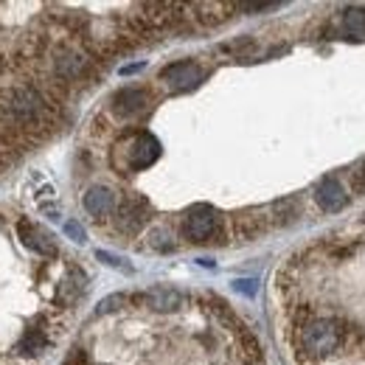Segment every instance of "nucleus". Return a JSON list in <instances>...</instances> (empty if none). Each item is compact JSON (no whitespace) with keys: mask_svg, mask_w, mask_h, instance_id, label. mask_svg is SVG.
Here are the masks:
<instances>
[{"mask_svg":"<svg viewBox=\"0 0 365 365\" xmlns=\"http://www.w3.org/2000/svg\"><path fill=\"white\" fill-rule=\"evenodd\" d=\"M298 351L309 360H323L340 346V329L329 318H312L298 326Z\"/></svg>","mask_w":365,"mask_h":365,"instance_id":"obj_1","label":"nucleus"},{"mask_svg":"<svg viewBox=\"0 0 365 365\" xmlns=\"http://www.w3.org/2000/svg\"><path fill=\"white\" fill-rule=\"evenodd\" d=\"M182 236L194 245H202V242H214L220 233H222V217L211 208V205H197L191 211H185L180 222Z\"/></svg>","mask_w":365,"mask_h":365,"instance_id":"obj_2","label":"nucleus"},{"mask_svg":"<svg viewBox=\"0 0 365 365\" xmlns=\"http://www.w3.org/2000/svg\"><path fill=\"white\" fill-rule=\"evenodd\" d=\"M91 71V59L76 48H56L53 53V79L59 85L82 82Z\"/></svg>","mask_w":365,"mask_h":365,"instance_id":"obj_3","label":"nucleus"},{"mask_svg":"<svg viewBox=\"0 0 365 365\" xmlns=\"http://www.w3.org/2000/svg\"><path fill=\"white\" fill-rule=\"evenodd\" d=\"M121 149L127 155V169H133V172L149 169L160 158V143H158V138L149 135V133H135Z\"/></svg>","mask_w":365,"mask_h":365,"instance_id":"obj_4","label":"nucleus"},{"mask_svg":"<svg viewBox=\"0 0 365 365\" xmlns=\"http://www.w3.org/2000/svg\"><path fill=\"white\" fill-rule=\"evenodd\" d=\"M149 222V202L138 194H130L121 200V205L115 208V228L127 236H135Z\"/></svg>","mask_w":365,"mask_h":365,"instance_id":"obj_5","label":"nucleus"},{"mask_svg":"<svg viewBox=\"0 0 365 365\" xmlns=\"http://www.w3.org/2000/svg\"><path fill=\"white\" fill-rule=\"evenodd\" d=\"M160 79L172 88V91H191L200 79H202V71H200V65L197 62H175V65H169V68H163V73H160Z\"/></svg>","mask_w":365,"mask_h":365,"instance_id":"obj_6","label":"nucleus"},{"mask_svg":"<svg viewBox=\"0 0 365 365\" xmlns=\"http://www.w3.org/2000/svg\"><path fill=\"white\" fill-rule=\"evenodd\" d=\"M17 236H20L23 245H26L29 250H34L37 256H46V259H53V256H56L53 239H51L48 230H43L40 225H34V222H29V220H20V222H17Z\"/></svg>","mask_w":365,"mask_h":365,"instance_id":"obj_7","label":"nucleus"},{"mask_svg":"<svg viewBox=\"0 0 365 365\" xmlns=\"http://www.w3.org/2000/svg\"><path fill=\"white\" fill-rule=\"evenodd\" d=\"M315 202L320 205V211H326V214H337V211L346 208L349 194H346V188L340 185L337 178H326V180H320L318 188H315Z\"/></svg>","mask_w":365,"mask_h":365,"instance_id":"obj_8","label":"nucleus"},{"mask_svg":"<svg viewBox=\"0 0 365 365\" xmlns=\"http://www.w3.org/2000/svg\"><path fill=\"white\" fill-rule=\"evenodd\" d=\"M149 107V93L140 88H124L113 96V113L118 118H135Z\"/></svg>","mask_w":365,"mask_h":365,"instance_id":"obj_9","label":"nucleus"},{"mask_svg":"<svg viewBox=\"0 0 365 365\" xmlns=\"http://www.w3.org/2000/svg\"><path fill=\"white\" fill-rule=\"evenodd\" d=\"M143 301L155 309V312H178L185 301L180 289H172V287H155L143 295Z\"/></svg>","mask_w":365,"mask_h":365,"instance_id":"obj_10","label":"nucleus"},{"mask_svg":"<svg viewBox=\"0 0 365 365\" xmlns=\"http://www.w3.org/2000/svg\"><path fill=\"white\" fill-rule=\"evenodd\" d=\"M113 208H115V194L107 185H93L85 194V211L96 220H104Z\"/></svg>","mask_w":365,"mask_h":365,"instance_id":"obj_11","label":"nucleus"},{"mask_svg":"<svg viewBox=\"0 0 365 365\" xmlns=\"http://www.w3.org/2000/svg\"><path fill=\"white\" fill-rule=\"evenodd\" d=\"M85 289H88V275L82 270H71V275L56 289V301L59 304H76L85 295Z\"/></svg>","mask_w":365,"mask_h":365,"instance_id":"obj_12","label":"nucleus"},{"mask_svg":"<svg viewBox=\"0 0 365 365\" xmlns=\"http://www.w3.org/2000/svg\"><path fill=\"white\" fill-rule=\"evenodd\" d=\"M146 245H149L152 250H158V253H172V250L178 247V245H175V233L169 228H163V225H155V228L149 230Z\"/></svg>","mask_w":365,"mask_h":365,"instance_id":"obj_13","label":"nucleus"},{"mask_svg":"<svg viewBox=\"0 0 365 365\" xmlns=\"http://www.w3.org/2000/svg\"><path fill=\"white\" fill-rule=\"evenodd\" d=\"M343 26L351 37H365V11L363 9H349L343 17Z\"/></svg>","mask_w":365,"mask_h":365,"instance_id":"obj_14","label":"nucleus"},{"mask_svg":"<svg viewBox=\"0 0 365 365\" xmlns=\"http://www.w3.org/2000/svg\"><path fill=\"white\" fill-rule=\"evenodd\" d=\"M46 334L40 331V329H29L26 331V337H23V343H20V351H26V349H31V351H40V349H46Z\"/></svg>","mask_w":365,"mask_h":365,"instance_id":"obj_15","label":"nucleus"},{"mask_svg":"<svg viewBox=\"0 0 365 365\" xmlns=\"http://www.w3.org/2000/svg\"><path fill=\"white\" fill-rule=\"evenodd\" d=\"M96 259L98 262H104V264H110V267H115V270H124V273H133V267L124 262V259H118L115 253H107V250H96Z\"/></svg>","mask_w":365,"mask_h":365,"instance_id":"obj_16","label":"nucleus"},{"mask_svg":"<svg viewBox=\"0 0 365 365\" xmlns=\"http://www.w3.org/2000/svg\"><path fill=\"white\" fill-rule=\"evenodd\" d=\"M65 236H68L71 242H76V245H85V242H88V233H85V228H82L76 220L65 222Z\"/></svg>","mask_w":365,"mask_h":365,"instance_id":"obj_17","label":"nucleus"},{"mask_svg":"<svg viewBox=\"0 0 365 365\" xmlns=\"http://www.w3.org/2000/svg\"><path fill=\"white\" fill-rule=\"evenodd\" d=\"M124 301H127L124 295H110V298H104V301L98 304V309H96V312H98V315H107V312H115V309H118V307H121Z\"/></svg>","mask_w":365,"mask_h":365,"instance_id":"obj_18","label":"nucleus"},{"mask_svg":"<svg viewBox=\"0 0 365 365\" xmlns=\"http://www.w3.org/2000/svg\"><path fill=\"white\" fill-rule=\"evenodd\" d=\"M351 185H354V191H357V194H365V160H360V163L354 166V175H351Z\"/></svg>","mask_w":365,"mask_h":365,"instance_id":"obj_19","label":"nucleus"},{"mask_svg":"<svg viewBox=\"0 0 365 365\" xmlns=\"http://www.w3.org/2000/svg\"><path fill=\"white\" fill-rule=\"evenodd\" d=\"M233 289L242 292V295H247V298H253L256 295V281L253 278H239V281H233Z\"/></svg>","mask_w":365,"mask_h":365,"instance_id":"obj_20","label":"nucleus"},{"mask_svg":"<svg viewBox=\"0 0 365 365\" xmlns=\"http://www.w3.org/2000/svg\"><path fill=\"white\" fill-rule=\"evenodd\" d=\"M140 68H143V65H124V68H121V76H133Z\"/></svg>","mask_w":365,"mask_h":365,"instance_id":"obj_21","label":"nucleus"},{"mask_svg":"<svg viewBox=\"0 0 365 365\" xmlns=\"http://www.w3.org/2000/svg\"><path fill=\"white\" fill-rule=\"evenodd\" d=\"M3 71H6V56L0 53V73H3Z\"/></svg>","mask_w":365,"mask_h":365,"instance_id":"obj_22","label":"nucleus"}]
</instances>
